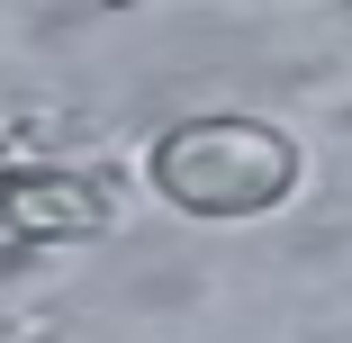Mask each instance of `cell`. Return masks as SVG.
Masks as SVG:
<instances>
[{"label": "cell", "instance_id": "1", "mask_svg": "<svg viewBox=\"0 0 352 343\" xmlns=\"http://www.w3.org/2000/svg\"><path fill=\"white\" fill-rule=\"evenodd\" d=\"M298 181V145L262 118H190L154 145V190L190 217H262Z\"/></svg>", "mask_w": 352, "mask_h": 343}, {"label": "cell", "instance_id": "2", "mask_svg": "<svg viewBox=\"0 0 352 343\" xmlns=\"http://www.w3.org/2000/svg\"><path fill=\"white\" fill-rule=\"evenodd\" d=\"M100 181H73V172H19L0 181V217L19 235H91L100 226Z\"/></svg>", "mask_w": 352, "mask_h": 343}]
</instances>
